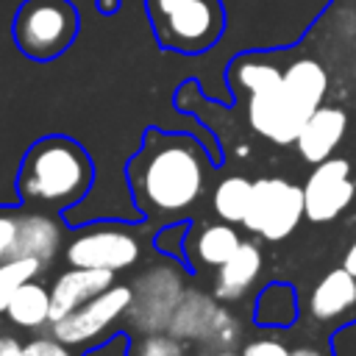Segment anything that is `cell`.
<instances>
[{
	"instance_id": "obj_1",
	"label": "cell",
	"mask_w": 356,
	"mask_h": 356,
	"mask_svg": "<svg viewBox=\"0 0 356 356\" xmlns=\"http://www.w3.org/2000/svg\"><path fill=\"white\" fill-rule=\"evenodd\" d=\"M209 159L189 134L150 128L139 153L128 161V181L139 209L156 217L186 211L206 189Z\"/></svg>"
},
{
	"instance_id": "obj_2",
	"label": "cell",
	"mask_w": 356,
	"mask_h": 356,
	"mask_svg": "<svg viewBox=\"0 0 356 356\" xmlns=\"http://www.w3.org/2000/svg\"><path fill=\"white\" fill-rule=\"evenodd\" d=\"M92 184V161L86 150L67 136L39 139L19 170L17 189L25 200L44 206H72Z\"/></svg>"
},
{
	"instance_id": "obj_3",
	"label": "cell",
	"mask_w": 356,
	"mask_h": 356,
	"mask_svg": "<svg viewBox=\"0 0 356 356\" xmlns=\"http://www.w3.org/2000/svg\"><path fill=\"white\" fill-rule=\"evenodd\" d=\"M145 14L159 47L181 56L211 50L228 25L222 0H145Z\"/></svg>"
},
{
	"instance_id": "obj_4",
	"label": "cell",
	"mask_w": 356,
	"mask_h": 356,
	"mask_svg": "<svg viewBox=\"0 0 356 356\" xmlns=\"http://www.w3.org/2000/svg\"><path fill=\"white\" fill-rule=\"evenodd\" d=\"M78 31L81 14L72 0H22L11 22L14 47L31 61L58 58L72 47Z\"/></svg>"
},
{
	"instance_id": "obj_5",
	"label": "cell",
	"mask_w": 356,
	"mask_h": 356,
	"mask_svg": "<svg viewBox=\"0 0 356 356\" xmlns=\"http://www.w3.org/2000/svg\"><path fill=\"white\" fill-rule=\"evenodd\" d=\"M300 217H306L303 186L286 178H259L253 181V195L242 225L267 242H278L289 236Z\"/></svg>"
},
{
	"instance_id": "obj_6",
	"label": "cell",
	"mask_w": 356,
	"mask_h": 356,
	"mask_svg": "<svg viewBox=\"0 0 356 356\" xmlns=\"http://www.w3.org/2000/svg\"><path fill=\"white\" fill-rule=\"evenodd\" d=\"M131 289L134 298L125 312L128 323L142 334H153L170 328V320L181 298L186 295V281L178 267L161 264V267H147L142 275H136Z\"/></svg>"
},
{
	"instance_id": "obj_7",
	"label": "cell",
	"mask_w": 356,
	"mask_h": 356,
	"mask_svg": "<svg viewBox=\"0 0 356 356\" xmlns=\"http://www.w3.org/2000/svg\"><path fill=\"white\" fill-rule=\"evenodd\" d=\"M353 195H356V178H353L350 161L331 156V159L314 164V170L309 172L306 184H303L306 217L317 225L331 222L350 206Z\"/></svg>"
},
{
	"instance_id": "obj_8",
	"label": "cell",
	"mask_w": 356,
	"mask_h": 356,
	"mask_svg": "<svg viewBox=\"0 0 356 356\" xmlns=\"http://www.w3.org/2000/svg\"><path fill=\"white\" fill-rule=\"evenodd\" d=\"M139 259V239L120 225H97L78 234L67 245V261L72 267L128 270Z\"/></svg>"
},
{
	"instance_id": "obj_9",
	"label": "cell",
	"mask_w": 356,
	"mask_h": 356,
	"mask_svg": "<svg viewBox=\"0 0 356 356\" xmlns=\"http://www.w3.org/2000/svg\"><path fill=\"white\" fill-rule=\"evenodd\" d=\"M134 289L131 286H108L106 292L95 295L92 300H86L83 306H78L75 312H70L67 317L53 323V334L67 342V345H86L95 337H100L117 317H122L131 306Z\"/></svg>"
},
{
	"instance_id": "obj_10",
	"label": "cell",
	"mask_w": 356,
	"mask_h": 356,
	"mask_svg": "<svg viewBox=\"0 0 356 356\" xmlns=\"http://www.w3.org/2000/svg\"><path fill=\"white\" fill-rule=\"evenodd\" d=\"M350 117L342 106L337 103H323L300 128L295 147L300 153L303 161L309 164H320L325 159H331V153L342 145L345 134H348Z\"/></svg>"
},
{
	"instance_id": "obj_11",
	"label": "cell",
	"mask_w": 356,
	"mask_h": 356,
	"mask_svg": "<svg viewBox=\"0 0 356 356\" xmlns=\"http://www.w3.org/2000/svg\"><path fill=\"white\" fill-rule=\"evenodd\" d=\"M114 286V270L103 267H72L56 278L50 286V323L67 317L95 295Z\"/></svg>"
},
{
	"instance_id": "obj_12",
	"label": "cell",
	"mask_w": 356,
	"mask_h": 356,
	"mask_svg": "<svg viewBox=\"0 0 356 356\" xmlns=\"http://www.w3.org/2000/svg\"><path fill=\"white\" fill-rule=\"evenodd\" d=\"M61 250V225L47 214H22L17 217V236L8 250V259H39L47 264Z\"/></svg>"
},
{
	"instance_id": "obj_13",
	"label": "cell",
	"mask_w": 356,
	"mask_h": 356,
	"mask_svg": "<svg viewBox=\"0 0 356 356\" xmlns=\"http://www.w3.org/2000/svg\"><path fill=\"white\" fill-rule=\"evenodd\" d=\"M353 306H356V275L345 264L325 273L309 295V312L320 323H328L350 312Z\"/></svg>"
},
{
	"instance_id": "obj_14",
	"label": "cell",
	"mask_w": 356,
	"mask_h": 356,
	"mask_svg": "<svg viewBox=\"0 0 356 356\" xmlns=\"http://www.w3.org/2000/svg\"><path fill=\"white\" fill-rule=\"evenodd\" d=\"M261 250L253 242H242L236 248V253L217 267V278H214V298L220 300H239L261 275Z\"/></svg>"
},
{
	"instance_id": "obj_15",
	"label": "cell",
	"mask_w": 356,
	"mask_h": 356,
	"mask_svg": "<svg viewBox=\"0 0 356 356\" xmlns=\"http://www.w3.org/2000/svg\"><path fill=\"white\" fill-rule=\"evenodd\" d=\"M220 312H222V306H217L214 298L195 292V289H186V295L181 298L167 331L178 339H200L203 342L211 334Z\"/></svg>"
},
{
	"instance_id": "obj_16",
	"label": "cell",
	"mask_w": 356,
	"mask_h": 356,
	"mask_svg": "<svg viewBox=\"0 0 356 356\" xmlns=\"http://www.w3.org/2000/svg\"><path fill=\"white\" fill-rule=\"evenodd\" d=\"M6 314L19 328H39V325L50 323V289H44L33 278L25 281L8 300Z\"/></svg>"
},
{
	"instance_id": "obj_17",
	"label": "cell",
	"mask_w": 356,
	"mask_h": 356,
	"mask_svg": "<svg viewBox=\"0 0 356 356\" xmlns=\"http://www.w3.org/2000/svg\"><path fill=\"white\" fill-rule=\"evenodd\" d=\"M239 245H242V239H239L236 228L228 225L225 220H222V222L203 225V228L195 234V242H192L195 259H197L200 264H209V267L225 264V261L236 253Z\"/></svg>"
},
{
	"instance_id": "obj_18",
	"label": "cell",
	"mask_w": 356,
	"mask_h": 356,
	"mask_svg": "<svg viewBox=\"0 0 356 356\" xmlns=\"http://www.w3.org/2000/svg\"><path fill=\"white\" fill-rule=\"evenodd\" d=\"M250 195H253V181H248L242 175H231V178H222L214 186L211 206H214L220 220L242 222L245 214H248V206H250Z\"/></svg>"
},
{
	"instance_id": "obj_19",
	"label": "cell",
	"mask_w": 356,
	"mask_h": 356,
	"mask_svg": "<svg viewBox=\"0 0 356 356\" xmlns=\"http://www.w3.org/2000/svg\"><path fill=\"white\" fill-rule=\"evenodd\" d=\"M256 320L261 325H289L295 320V292L286 284H270L256 303Z\"/></svg>"
},
{
	"instance_id": "obj_20",
	"label": "cell",
	"mask_w": 356,
	"mask_h": 356,
	"mask_svg": "<svg viewBox=\"0 0 356 356\" xmlns=\"http://www.w3.org/2000/svg\"><path fill=\"white\" fill-rule=\"evenodd\" d=\"M42 270L39 259H6L0 261V312H6L14 292Z\"/></svg>"
},
{
	"instance_id": "obj_21",
	"label": "cell",
	"mask_w": 356,
	"mask_h": 356,
	"mask_svg": "<svg viewBox=\"0 0 356 356\" xmlns=\"http://www.w3.org/2000/svg\"><path fill=\"white\" fill-rule=\"evenodd\" d=\"M131 356H184V348H181V339L172 337L170 331L167 334L164 331H153V334H145L134 345Z\"/></svg>"
},
{
	"instance_id": "obj_22",
	"label": "cell",
	"mask_w": 356,
	"mask_h": 356,
	"mask_svg": "<svg viewBox=\"0 0 356 356\" xmlns=\"http://www.w3.org/2000/svg\"><path fill=\"white\" fill-rule=\"evenodd\" d=\"M22 356H75V353L58 337H53V339L39 337V339H31L28 345H22Z\"/></svg>"
},
{
	"instance_id": "obj_23",
	"label": "cell",
	"mask_w": 356,
	"mask_h": 356,
	"mask_svg": "<svg viewBox=\"0 0 356 356\" xmlns=\"http://www.w3.org/2000/svg\"><path fill=\"white\" fill-rule=\"evenodd\" d=\"M242 356H295V353L275 337H259V339L245 345Z\"/></svg>"
},
{
	"instance_id": "obj_24",
	"label": "cell",
	"mask_w": 356,
	"mask_h": 356,
	"mask_svg": "<svg viewBox=\"0 0 356 356\" xmlns=\"http://www.w3.org/2000/svg\"><path fill=\"white\" fill-rule=\"evenodd\" d=\"M14 236H17V217L0 214V261L8 259V250L14 245Z\"/></svg>"
},
{
	"instance_id": "obj_25",
	"label": "cell",
	"mask_w": 356,
	"mask_h": 356,
	"mask_svg": "<svg viewBox=\"0 0 356 356\" xmlns=\"http://www.w3.org/2000/svg\"><path fill=\"white\" fill-rule=\"evenodd\" d=\"M125 348H128V339H125V337H117V339H111V342L95 348V350L86 353V356H125Z\"/></svg>"
},
{
	"instance_id": "obj_26",
	"label": "cell",
	"mask_w": 356,
	"mask_h": 356,
	"mask_svg": "<svg viewBox=\"0 0 356 356\" xmlns=\"http://www.w3.org/2000/svg\"><path fill=\"white\" fill-rule=\"evenodd\" d=\"M0 356H22V345L14 337L0 334Z\"/></svg>"
},
{
	"instance_id": "obj_27",
	"label": "cell",
	"mask_w": 356,
	"mask_h": 356,
	"mask_svg": "<svg viewBox=\"0 0 356 356\" xmlns=\"http://www.w3.org/2000/svg\"><path fill=\"white\" fill-rule=\"evenodd\" d=\"M95 8H97L103 17H114V14H120L122 0H95Z\"/></svg>"
},
{
	"instance_id": "obj_28",
	"label": "cell",
	"mask_w": 356,
	"mask_h": 356,
	"mask_svg": "<svg viewBox=\"0 0 356 356\" xmlns=\"http://www.w3.org/2000/svg\"><path fill=\"white\" fill-rule=\"evenodd\" d=\"M292 353H295V356H328L325 350H320V348H314V345H300V348H292Z\"/></svg>"
},
{
	"instance_id": "obj_29",
	"label": "cell",
	"mask_w": 356,
	"mask_h": 356,
	"mask_svg": "<svg viewBox=\"0 0 356 356\" xmlns=\"http://www.w3.org/2000/svg\"><path fill=\"white\" fill-rule=\"evenodd\" d=\"M342 264H345V267H348V270L356 275V242L348 248V253H345V261H342Z\"/></svg>"
},
{
	"instance_id": "obj_30",
	"label": "cell",
	"mask_w": 356,
	"mask_h": 356,
	"mask_svg": "<svg viewBox=\"0 0 356 356\" xmlns=\"http://www.w3.org/2000/svg\"><path fill=\"white\" fill-rule=\"evenodd\" d=\"M211 356H242V353H234V350H214Z\"/></svg>"
}]
</instances>
